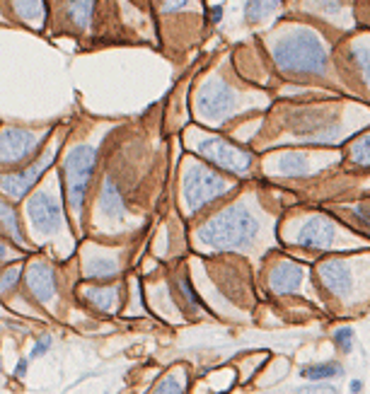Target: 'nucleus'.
<instances>
[{
  "mask_svg": "<svg viewBox=\"0 0 370 394\" xmlns=\"http://www.w3.org/2000/svg\"><path fill=\"white\" fill-rule=\"evenodd\" d=\"M27 288L41 305L53 303L56 298V274L44 261H36L27 271Z\"/></svg>",
  "mask_w": 370,
  "mask_h": 394,
  "instance_id": "9b49d317",
  "label": "nucleus"
},
{
  "mask_svg": "<svg viewBox=\"0 0 370 394\" xmlns=\"http://www.w3.org/2000/svg\"><path fill=\"white\" fill-rule=\"evenodd\" d=\"M85 303H90L100 312H114L119 307V288H85Z\"/></svg>",
  "mask_w": 370,
  "mask_h": 394,
  "instance_id": "2eb2a0df",
  "label": "nucleus"
},
{
  "mask_svg": "<svg viewBox=\"0 0 370 394\" xmlns=\"http://www.w3.org/2000/svg\"><path fill=\"white\" fill-rule=\"evenodd\" d=\"M184 387L180 385V380H175V378H165V380H160L158 387H155V392H172V394H177V392H182Z\"/></svg>",
  "mask_w": 370,
  "mask_h": 394,
  "instance_id": "a878e982",
  "label": "nucleus"
},
{
  "mask_svg": "<svg viewBox=\"0 0 370 394\" xmlns=\"http://www.w3.org/2000/svg\"><path fill=\"white\" fill-rule=\"evenodd\" d=\"M276 172L283 177H307L310 175V162H307L305 155H298V152H286L276 160Z\"/></svg>",
  "mask_w": 370,
  "mask_h": 394,
  "instance_id": "f3484780",
  "label": "nucleus"
},
{
  "mask_svg": "<svg viewBox=\"0 0 370 394\" xmlns=\"http://www.w3.org/2000/svg\"><path fill=\"white\" fill-rule=\"evenodd\" d=\"M351 160H354L356 165H361V167H370V135L356 140V143L351 145Z\"/></svg>",
  "mask_w": 370,
  "mask_h": 394,
  "instance_id": "4be33fe9",
  "label": "nucleus"
},
{
  "mask_svg": "<svg viewBox=\"0 0 370 394\" xmlns=\"http://www.w3.org/2000/svg\"><path fill=\"white\" fill-rule=\"evenodd\" d=\"M24 368H27V361H20V366H17V375H20V378L24 375Z\"/></svg>",
  "mask_w": 370,
  "mask_h": 394,
  "instance_id": "7c9ffc66",
  "label": "nucleus"
},
{
  "mask_svg": "<svg viewBox=\"0 0 370 394\" xmlns=\"http://www.w3.org/2000/svg\"><path fill=\"white\" fill-rule=\"evenodd\" d=\"M257 230V218L245 206H230L201 227L199 242L213 249H245L255 242Z\"/></svg>",
  "mask_w": 370,
  "mask_h": 394,
  "instance_id": "f03ea898",
  "label": "nucleus"
},
{
  "mask_svg": "<svg viewBox=\"0 0 370 394\" xmlns=\"http://www.w3.org/2000/svg\"><path fill=\"white\" fill-rule=\"evenodd\" d=\"M271 56L279 71L293 73V76H322L327 71V61H329L322 39L310 29H298V32L279 39Z\"/></svg>",
  "mask_w": 370,
  "mask_h": 394,
  "instance_id": "f257e3e1",
  "label": "nucleus"
},
{
  "mask_svg": "<svg viewBox=\"0 0 370 394\" xmlns=\"http://www.w3.org/2000/svg\"><path fill=\"white\" fill-rule=\"evenodd\" d=\"M116 271H119V264H116L114 256H90L83 264V274L88 279H97V281L114 279Z\"/></svg>",
  "mask_w": 370,
  "mask_h": 394,
  "instance_id": "dca6fc26",
  "label": "nucleus"
},
{
  "mask_svg": "<svg viewBox=\"0 0 370 394\" xmlns=\"http://www.w3.org/2000/svg\"><path fill=\"white\" fill-rule=\"evenodd\" d=\"M196 152L208 160V162H213L215 167L225 170V172H232V175H245V172H250L252 167V155L242 147L227 143L223 138H203L196 143Z\"/></svg>",
  "mask_w": 370,
  "mask_h": 394,
  "instance_id": "39448f33",
  "label": "nucleus"
},
{
  "mask_svg": "<svg viewBox=\"0 0 370 394\" xmlns=\"http://www.w3.org/2000/svg\"><path fill=\"white\" fill-rule=\"evenodd\" d=\"M351 56H354L356 66H359L363 80H366V83H370V48H366V46H356L354 51H351Z\"/></svg>",
  "mask_w": 370,
  "mask_h": 394,
  "instance_id": "b1692460",
  "label": "nucleus"
},
{
  "mask_svg": "<svg viewBox=\"0 0 370 394\" xmlns=\"http://www.w3.org/2000/svg\"><path fill=\"white\" fill-rule=\"evenodd\" d=\"M344 368L339 363H317V366H307L300 370L305 380H332L336 375H341Z\"/></svg>",
  "mask_w": 370,
  "mask_h": 394,
  "instance_id": "aec40b11",
  "label": "nucleus"
},
{
  "mask_svg": "<svg viewBox=\"0 0 370 394\" xmlns=\"http://www.w3.org/2000/svg\"><path fill=\"white\" fill-rule=\"evenodd\" d=\"M12 8L24 22H39L44 17V3L41 0H12Z\"/></svg>",
  "mask_w": 370,
  "mask_h": 394,
  "instance_id": "6ab92c4d",
  "label": "nucleus"
},
{
  "mask_svg": "<svg viewBox=\"0 0 370 394\" xmlns=\"http://www.w3.org/2000/svg\"><path fill=\"white\" fill-rule=\"evenodd\" d=\"M3 227H5V232H8V235H12V239H15L17 244H24V235H22L20 225H17L15 213L8 208V203H3Z\"/></svg>",
  "mask_w": 370,
  "mask_h": 394,
  "instance_id": "5701e85b",
  "label": "nucleus"
},
{
  "mask_svg": "<svg viewBox=\"0 0 370 394\" xmlns=\"http://www.w3.org/2000/svg\"><path fill=\"white\" fill-rule=\"evenodd\" d=\"M281 0H247L245 3V17L250 22H257V20H264L267 15L276 10Z\"/></svg>",
  "mask_w": 370,
  "mask_h": 394,
  "instance_id": "412c9836",
  "label": "nucleus"
},
{
  "mask_svg": "<svg viewBox=\"0 0 370 394\" xmlns=\"http://www.w3.org/2000/svg\"><path fill=\"white\" fill-rule=\"evenodd\" d=\"M97 165V150L92 145H76L66 155V184H68V199H71L73 208L80 211L88 194V184L92 180V172Z\"/></svg>",
  "mask_w": 370,
  "mask_h": 394,
  "instance_id": "7ed1b4c3",
  "label": "nucleus"
},
{
  "mask_svg": "<svg viewBox=\"0 0 370 394\" xmlns=\"http://www.w3.org/2000/svg\"><path fill=\"white\" fill-rule=\"evenodd\" d=\"M237 104V95L223 80H213V83L203 85L199 97H196V114L206 121H223L232 114Z\"/></svg>",
  "mask_w": 370,
  "mask_h": 394,
  "instance_id": "423d86ee",
  "label": "nucleus"
},
{
  "mask_svg": "<svg viewBox=\"0 0 370 394\" xmlns=\"http://www.w3.org/2000/svg\"><path fill=\"white\" fill-rule=\"evenodd\" d=\"M17 279H20V269H8L3 271V291L8 293L17 286Z\"/></svg>",
  "mask_w": 370,
  "mask_h": 394,
  "instance_id": "bb28decb",
  "label": "nucleus"
},
{
  "mask_svg": "<svg viewBox=\"0 0 370 394\" xmlns=\"http://www.w3.org/2000/svg\"><path fill=\"white\" fill-rule=\"evenodd\" d=\"M334 237H336L334 223H332L329 218H324V215H314V218L300 225L298 235H295V242L307 249H329Z\"/></svg>",
  "mask_w": 370,
  "mask_h": 394,
  "instance_id": "1a4fd4ad",
  "label": "nucleus"
},
{
  "mask_svg": "<svg viewBox=\"0 0 370 394\" xmlns=\"http://www.w3.org/2000/svg\"><path fill=\"white\" fill-rule=\"evenodd\" d=\"M303 279H305L303 266H298V264H293V261H281V264H276L274 271H271L269 286H271V291L274 293L288 295V293L298 291Z\"/></svg>",
  "mask_w": 370,
  "mask_h": 394,
  "instance_id": "ddd939ff",
  "label": "nucleus"
},
{
  "mask_svg": "<svg viewBox=\"0 0 370 394\" xmlns=\"http://www.w3.org/2000/svg\"><path fill=\"white\" fill-rule=\"evenodd\" d=\"M66 12H68V20L76 24V27L85 29L90 27L92 15H95V0H68Z\"/></svg>",
  "mask_w": 370,
  "mask_h": 394,
  "instance_id": "a211bd4d",
  "label": "nucleus"
},
{
  "mask_svg": "<svg viewBox=\"0 0 370 394\" xmlns=\"http://www.w3.org/2000/svg\"><path fill=\"white\" fill-rule=\"evenodd\" d=\"M319 279H322L327 291H332L334 295H349L351 288H354V276H351V269L344 264L341 259H329L322 261L317 269Z\"/></svg>",
  "mask_w": 370,
  "mask_h": 394,
  "instance_id": "f8f14e48",
  "label": "nucleus"
},
{
  "mask_svg": "<svg viewBox=\"0 0 370 394\" xmlns=\"http://www.w3.org/2000/svg\"><path fill=\"white\" fill-rule=\"evenodd\" d=\"M187 3H189V0H165L163 12H177V10H182Z\"/></svg>",
  "mask_w": 370,
  "mask_h": 394,
  "instance_id": "c85d7f7f",
  "label": "nucleus"
},
{
  "mask_svg": "<svg viewBox=\"0 0 370 394\" xmlns=\"http://www.w3.org/2000/svg\"><path fill=\"white\" fill-rule=\"evenodd\" d=\"M349 390L351 392H361L363 390V383H361V380H354V383L349 385Z\"/></svg>",
  "mask_w": 370,
  "mask_h": 394,
  "instance_id": "c756f323",
  "label": "nucleus"
},
{
  "mask_svg": "<svg viewBox=\"0 0 370 394\" xmlns=\"http://www.w3.org/2000/svg\"><path fill=\"white\" fill-rule=\"evenodd\" d=\"M27 213H29V220L32 225L36 227L39 232H56L61 225H63V211H61V201L56 199L53 194L48 192H39L32 196L27 206Z\"/></svg>",
  "mask_w": 370,
  "mask_h": 394,
  "instance_id": "0eeeda50",
  "label": "nucleus"
},
{
  "mask_svg": "<svg viewBox=\"0 0 370 394\" xmlns=\"http://www.w3.org/2000/svg\"><path fill=\"white\" fill-rule=\"evenodd\" d=\"M51 348V336H41L39 341H36V346H34V351H32V356H29V358H41V356L46 353V351Z\"/></svg>",
  "mask_w": 370,
  "mask_h": 394,
  "instance_id": "cd10ccee",
  "label": "nucleus"
},
{
  "mask_svg": "<svg viewBox=\"0 0 370 394\" xmlns=\"http://www.w3.org/2000/svg\"><path fill=\"white\" fill-rule=\"evenodd\" d=\"M46 135L44 133H29L22 131V128H5L3 131V140H0V147H3V162H20L27 155L44 143Z\"/></svg>",
  "mask_w": 370,
  "mask_h": 394,
  "instance_id": "6e6552de",
  "label": "nucleus"
},
{
  "mask_svg": "<svg viewBox=\"0 0 370 394\" xmlns=\"http://www.w3.org/2000/svg\"><path fill=\"white\" fill-rule=\"evenodd\" d=\"M100 213L107 215L109 220H123L126 218V206H123V196L116 187V182L109 177L102 184V194H100Z\"/></svg>",
  "mask_w": 370,
  "mask_h": 394,
  "instance_id": "4468645a",
  "label": "nucleus"
},
{
  "mask_svg": "<svg viewBox=\"0 0 370 394\" xmlns=\"http://www.w3.org/2000/svg\"><path fill=\"white\" fill-rule=\"evenodd\" d=\"M51 162H53V155L51 152H46V155H41L39 160H36L32 167L17 172V175H3V192L8 196H12V199H22V196L29 192V187L39 180V175Z\"/></svg>",
  "mask_w": 370,
  "mask_h": 394,
  "instance_id": "9d476101",
  "label": "nucleus"
},
{
  "mask_svg": "<svg viewBox=\"0 0 370 394\" xmlns=\"http://www.w3.org/2000/svg\"><path fill=\"white\" fill-rule=\"evenodd\" d=\"M227 189L230 187H227V182L223 177H218L211 170H203L199 165H191L182 182L184 201H187V208L191 213H196L199 208L208 206V203L215 199H220Z\"/></svg>",
  "mask_w": 370,
  "mask_h": 394,
  "instance_id": "20e7f679",
  "label": "nucleus"
},
{
  "mask_svg": "<svg viewBox=\"0 0 370 394\" xmlns=\"http://www.w3.org/2000/svg\"><path fill=\"white\" fill-rule=\"evenodd\" d=\"M334 341H336V346L341 348V351H349L354 348V329L351 327H341V329H336V334H334Z\"/></svg>",
  "mask_w": 370,
  "mask_h": 394,
  "instance_id": "393cba45",
  "label": "nucleus"
}]
</instances>
